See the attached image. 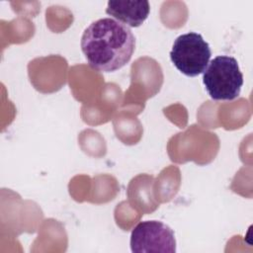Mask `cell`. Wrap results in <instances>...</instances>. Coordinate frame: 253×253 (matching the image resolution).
I'll return each mask as SVG.
<instances>
[{"label":"cell","mask_w":253,"mask_h":253,"mask_svg":"<svg viewBox=\"0 0 253 253\" xmlns=\"http://www.w3.org/2000/svg\"><path fill=\"white\" fill-rule=\"evenodd\" d=\"M134 48L130 29L113 18L92 22L81 37V49L89 65L101 72L121 69L130 60Z\"/></svg>","instance_id":"6da1fadb"},{"label":"cell","mask_w":253,"mask_h":253,"mask_svg":"<svg viewBox=\"0 0 253 253\" xmlns=\"http://www.w3.org/2000/svg\"><path fill=\"white\" fill-rule=\"evenodd\" d=\"M203 83L212 100L231 101L240 94L243 74L234 57L218 55L209 62L204 71Z\"/></svg>","instance_id":"7a4b0ae2"},{"label":"cell","mask_w":253,"mask_h":253,"mask_svg":"<svg viewBox=\"0 0 253 253\" xmlns=\"http://www.w3.org/2000/svg\"><path fill=\"white\" fill-rule=\"evenodd\" d=\"M211 50L202 35L190 32L179 36L170 51V59L174 66L183 74L195 77L206 70Z\"/></svg>","instance_id":"3957f363"},{"label":"cell","mask_w":253,"mask_h":253,"mask_svg":"<svg viewBox=\"0 0 253 253\" xmlns=\"http://www.w3.org/2000/svg\"><path fill=\"white\" fill-rule=\"evenodd\" d=\"M129 244L133 253L176 252L173 229L159 220H145L137 223L131 230Z\"/></svg>","instance_id":"277c9868"},{"label":"cell","mask_w":253,"mask_h":253,"mask_svg":"<svg viewBox=\"0 0 253 253\" xmlns=\"http://www.w3.org/2000/svg\"><path fill=\"white\" fill-rule=\"evenodd\" d=\"M150 12V5L145 0L109 1L106 13L126 27L136 28L142 25Z\"/></svg>","instance_id":"5b68a950"}]
</instances>
